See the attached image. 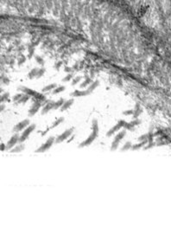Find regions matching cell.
<instances>
[{"label":"cell","instance_id":"obj_1","mask_svg":"<svg viewBox=\"0 0 171 225\" xmlns=\"http://www.w3.org/2000/svg\"><path fill=\"white\" fill-rule=\"evenodd\" d=\"M92 125H93V126H93V132H92V133L89 135V137L87 138L86 140H84V141L81 142V143L80 144L79 147L82 148V147H85V146H90V145H91V144L93 143L94 140H95L96 138H97V136H98V133H99L98 121H97L96 119H93Z\"/></svg>","mask_w":171,"mask_h":225},{"label":"cell","instance_id":"obj_2","mask_svg":"<svg viewBox=\"0 0 171 225\" xmlns=\"http://www.w3.org/2000/svg\"><path fill=\"white\" fill-rule=\"evenodd\" d=\"M35 128H36V125H34V124L29 125V126H28V127L25 128V130L22 132V135H21L20 138H19V143H23V142L28 139V137L29 136V134H30L31 132L35 130Z\"/></svg>","mask_w":171,"mask_h":225},{"label":"cell","instance_id":"obj_3","mask_svg":"<svg viewBox=\"0 0 171 225\" xmlns=\"http://www.w3.org/2000/svg\"><path fill=\"white\" fill-rule=\"evenodd\" d=\"M54 142H55V137H50L48 139L46 142L44 144H42V146L38 148L37 150L36 151V152H46L47 150H49V148L51 147L52 145L54 144Z\"/></svg>","mask_w":171,"mask_h":225},{"label":"cell","instance_id":"obj_4","mask_svg":"<svg viewBox=\"0 0 171 225\" xmlns=\"http://www.w3.org/2000/svg\"><path fill=\"white\" fill-rule=\"evenodd\" d=\"M125 136V131H121L116 135V137L114 138V140L111 144V151H115L117 148L118 147V145H119V142L124 139V137Z\"/></svg>","mask_w":171,"mask_h":225},{"label":"cell","instance_id":"obj_5","mask_svg":"<svg viewBox=\"0 0 171 225\" xmlns=\"http://www.w3.org/2000/svg\"><path fill=\"white\" fill-rule=\"evenodd\" d=\"M73 128H69V129H67V130L65 131L64 132H62L61 134L59 135V136L55 139V143L56 144L61 143V142H63L64 140L67 139L70 136H71L72 133H73Z\"/></svg>","mask_w":171,"mask_h":225},{"label":"cell","instance_id":"obj_6","mask_svg":"<svg viewBox=\"0 0 171 225\" xmlns=\"http://www.w3.org/2000/svg\"><path fill=\"white\" fill-rule=\"evenodd\" d=\"M124 124H125V121H124V120H123V119L119 120V121L118 122V124H117V125H115L113 127H111V129H110V130L107 132L106 135L108 136V137H111V136L113 134L114 132H118V131L120 130V129H121L122 127H124Z\"/></svg>","mask_w":171,"mask_h":225},{"label":"cell","instance_id":"obj_7","mask_svg":"<svg viewBox=\"0 0 171 225\" xmlns=\"http://www.w3.org/2000/svg\"><path fill=\"white\" fill-rule=\"evenodd\" d=\"M29 125V119H23L22 121L19 122L17 125H16L13 128L14 132H20V131L23 130L26 127H28V126Z\"/></svg>","mask_w":171,"mask_h":225},{"label":"cell","instance_id":"obj_8","mask_svg":"<svg viewBox=\"0 0 171 225\" xmlns=\"http://www.w3.org/2000/svg\"><path fill=\"white\" fill-rule=\"evenodd\" d=\"M41 105H42V104H41L40 101H38V100L35 101V102H34L33 105L31 106L30 109H29V116H33V115L36 114V112H38V110L40 109Z\"/></svg>","mask_w":171,"mask_h":225},{"label":"cell","instance_id":"obj_9","mask_svg":"<svg viewBox=\"0 0 171 225\" xmlns=\"http://www.w3.org/2000/svg\"><path fill=\"white\" fill-rule=\"evenodd\" d=\"M19 136L18 134H15L13 135L12 137L11 138L8 143L6 145V150H10V149H12L14 146H16V144H17V142H19Z\"/></svg>","mask_w":171,"mask_h":225},{"label":"cell","instance_id":"obj_10","mask_svg":"<svg viewBox=\"0 0 171 225\" xmlns=\"http://www.w3.org/2000/svg\"><path fill=\"white\" fill-rule=\"evenodd\" d=\"M21 90L23 91V92H24V93H26L27 95H32V96H34V97H36L37 99H40V100H44L45 99L43 95H41L40 94L36 93V92H35V91H33V90H30V89H29V88H21Z\"/></svg>","mask_w":171,"mask_h":225},{"label":"cell","instance_id":"obj_11","mask_svg":"<svg viewBox=\"0 0 171 225\" xmlns=\"http://www.w3.org/2000/svg\"><path fill=\"white\" fill-rule=\"evenodd\" d=\"M91 92L87 89V90H75L73 92L72 95L74 97H80V96H87V95H90Z\"/></svg>","mask_w":171,"mask_h":225},{"label":"cell","instance_id":"obj_12","mask_svg":"<svg viewBox=\"0 0 171 225\" xmlns=\"http://www.w3.org/2000/svg\"><path fill=\"white\" fill-rule=\"evenodd\" d=\"M54 105H55V102H53V101L48 102V103L43 107V108H42V114H46V113H48L51 109H54Z\"/></svg>","mask_w":171,"mask_h":225},{"label":"cell","instance_id":"obj_13","mask_svg":"<svg viewBox=\"0 0 171 225\" xmlns=\"http://www.w3.org/2000/svg\"><path fill=\"white\" fill-rule=\"evenodd\" d=\"M73 99H70V100H68V101H65L64 103H63V105L61 106V111L63 112V111L67 110V108H69V107H71L72 105H73Z\"/></svg>","mask_w":171,"mask_h":225},{"label":"cell","instance_id":"obj_14","mask_svg":"<svg viewBox=\"0 0 171 225\" xmlns=\"http://www.w3.org/2000/svg\"><path fill=\"white\" fill-rule=\"evenodd\" d=\"M141 112H142V109H141V107H140V106L138 105V104H137L135 107V109H134V112H133V119H138V117L139 116L140 114H141Z\"/></svg>","mask_w":171,"mask_h":225},{"label":"cell","instance_id":"obj_15","mask_svg":"<svg viewBox=\"0 0 171 225\" xmlns=\"http://www.w3.org/2000/svg\"><path fill=\"white\" fill-rule=\"evenodd\" d=\"M147 141L148 140H143V141H141L140 143L138 144H136V145H133V146H131V150H138V149H140L141 147H143V146H144L145 144L147 143Z\"/></svg>","mask_w":171,"mask_h":225},{"label":"cell","instance_id":"obj_16","mask_svg":"<svg viewBox=\"0 0 171 225\" xmlns=\"http://www.w3.org/2000/svg\"><path fill=\"white\" fill-rule=\"evenodd\" d=\"M55 88H56V84L52 83V84H49V85H48V86L44 87V88L42 89V92H49V91L54 90V89H55Z\"/></svg>","mask_w":171,"mask_h":225},{"label":"cell","instance_id":"obj_17","mask_svg":"<svg viewBox=\"0 0 171 225\" xmlns=\"http://www.w3.org/2000/svg\"><path fill=\"white\" fill-rule=\"evenodd\" d=\"M37 71H38V69H36V68L33 69L29 74H28V78H29V79H34V78H36V75H37Z\"/></svg>","mask_w":171,"mask_h":225},{"label":"cell","instance_id":"obj_18","mask_svg":"<svg viewBox=\"0 0 171 225\" xmlns=\"http://www.w3.org/2000/svg\"><path fill=\"white\" fill-rule=\"evenodd\" d=\"M64 100L63 99H60L58 101L55 102V105H54V109L55 110H56V109H58V108L61 107V106L63 105V103H64Z\"/></svg>","mask_w":171,"mask_h":225},{"label":"cell","instance_id":"obj_19","mask_svg":"<svg viewBox=\"0 0 171 225\" xmlns=\"http://www.w3.org/2000/svg\"><path fill=\"white\" fill-rule=\"evenodd\" d=\"M93 82H92V79H90V78L87 77V79L85 80L84 82H82V83L80 84V88H86V87L87 86V85H89V84H92Z\"/></svg>","mask_w":171,"mask_h":225},{"label":"cell","instance_id":"obj_20","mask_svg":"<svg viewBox=\"0 0 171 225\" xmlns=\"http://www.w3.org/2000/svg\"><path fill=\"white\" fill-rule=\"evenodd\" d=\"M23 149H24V146H23V145H19V146H16L13 149H11V152H12V153H14V152H19L23 150Z\"/></svg>","mask_w":171,"mask_h":225},{"label":"cell","instance_id":"obj_21","mask_svg":"<svg viewBox=\"0 0 171 225\" xmlns=\"http://www.w3.org/2000/svg\"><path fill=\"white\" fill-rule=\"evenodd\" d=\"M29 100V95H23L22 96V98H21V99L17 101V103H25V102H27Z\"/></svg>","mask_w":171,"mask_h":225},{"label":"cell","instance_id":"obj_22","mask_svg":"<svg viewBox=\"0 0 171 225\" xmlns=\"http://www.w3.org/2000/svg\"><path fill=\"white\" fill-rule=\"evenodd\" d=\"M98 86H99V82H98V81H95V82H93V83L91 84V86L89 87L88 90L92 93V92H93V91L94 90V89H95V88H97Z\"/></svg>","mask_w":171,"mask_h":225},{"label":"cell","instance_id":"obj_23","mask_svg":"<svg viewBox=\"0 0 171 225\" xmlns=\"http://www.w3.org/2000/svg\"><path fill=\"white\" fill-rule=\"evenodd\" d=\"M131 146H131V143L128 141V142H126V143L124 145V146L122 147L121 151H122V152H124V151H128V150H130V149H131Z\"/></svg>","mask_w":171,"mask_h":225},{"label":"cell","instance_id":"obj_24","mask_svg":"<svg viewBox=\"0 0 171 225\" xmlns=\"http://www.w3.org/2000/svg\"><path fill=\"white\" fill-rule=\"evenodd\" d=\"M65 90V87H63V86H61V87H56L55 89L53 90V94L54 95H56V94H59V93H61V92H62V91H64Z\"/></svg>","mask_w":171,"mask_h":225},{"label":"cell","instance_id":"obj_25","mask_svg":"<svg viewBox=\"0 0 171 225\" xmlns=\"http://www.w3.org/2000/svg\"><path fill=\"white\" fill-rule=\"evenodd\" d=\"M63 118H59V119H57L55 120V121L54 122V124L52 125V126H51V128H54V127H55V126H57L58 125H60L62 121H63Z\"/></svg>","mask_w":171,"mask_h":225},{"label":"cell","instance_id":"obj_26","mask_svg":"<svg viewBox=\"0 0 171 225\" xmlns=\"http://www.w3.org/2000/svg\"><path fill=\"white\" fill-rule=\"evenodd\" d=\"M126 130H130V131H132V130H134V126L131 124V123H126L125 122V124H124V126Z\"/></svg>","mask_w":171,"mask_h":225},{"label":"cell","instance_id":"obj_27","mask_svg":"<svg viewBox=\"0 0 171 225\" xmlns=\"http://www.w3.org/2000/svg\"><path fill=\"white\" fill-rule=\"evenodd\" d=\"M45 73V69H38L37 71V75H36V79H39V78H41L42 76H43V75H44Z\"/></svg>","mask_w":171,"mask_h":225},{"label":"cell","instance_id":"obj_28","mask_svg":"<svg viewBox=\"0 0 171 225\" xmlns=\"http://www.w3.org/2000/svg\"><path fill=\"white\" fill-rule=\"evenodd\" d=\"M9 96H10V94H8V93L4 94V95L1 96V102H5V101H9Z\"/></svg>","mask_w":171,"mask_h":225},{"label":"cell","instance_id":"obj_29","mask_svg":"<svg viewBox=\"0 0 171 225\" xmlns=\"http://www.w3.org/2000/svg\"><path fill=\"white\" fill-rule=\"evenodd\" d=\"M72 78H73V75H72L71 73H69V74H67L66 77L63 78V80H62V81H63V82H69V81H70Z\"/></svg>","mask_w":171,"mask_h":225},{"label":"cell","instance_id":"obj_30","mask_svg":"<svg viewBox=\"0 0 171 225\" xmlns=\"http://www.w3.org/2000/svg\"><path fill=\"white\" fill-rule=\"evenodd\" d=\"M80 80H81V77L80 76H78V77L74 78V79L72 81V85L73 86H74V85H76V84L78 83L79 82H80Z\"/></svg>","mask_w":171,"mask_h":225},{"label":"cell","instance_id":"obj_31","mask_svg":"<svg viewBox=\"0 0 171 225\" xmlns=\"http://www.w3.org/2000/svg\"><path fill=\"white\" fill-rule=\"evenodd\" d=\"M134 112V109H130V110H126L123 112V114L124 115H132Z\"/></svg>","mask_w":171,"mask_h":225},{"label":"cell","instance_id":"obj_32","mask_svg":"<svg viewBox=\"0 0 171 225\" xmlns=\"http://www.w3.org/2000/svg\"><path fill=\"white\" fill-rule=\"evenodd\" d=\"M22 95H23L22 94H17V95H16L15 96L13 97V101H19V100L22 98Z\"/></svg>","mask_w":171,"mask_h":225},{"label":"cell","instance_id":"obj_33","mask_svg":"<svg viewBox=\"0 0 171 225\" xmlns=\"http://www.w3.org/2000/svg\"><path fill=\"white\" fill-rule=\"evenodd\" d=\"M138 140L139 141H143V140H148V134H143V135H142L141 137H139L138 138Z\"/></svg>","mask_w":171,"mask_h":225},{"label":"cell","instance_id":"obj_34","mask_svg":"<svg viewBox=\"0 0 171 225\" xmlns=\"http://www.w3.org/2000/svg\"><path fill=\"white\" fill-rule=\"evenodd\" d=\"M140 123H141V120H139V119H134V120H132V121H131V124H132L134 126H138V125H139Z\"/></svg>","mask_w":171,"mask_h":225},{"label":"cell","instance_id":"obj_35","mask_svg":"<svg viewBox=\"0 0 171 225\" xmlns=\"http://www.w3.org/2000/svg\"><path fill=\"white\" fill-rule=\"evenodd\" d=\"M36 61H37L38 63H40L41 65H43V64H44V62H43V60H42L41 57H39V56H36Z\"/></svg>","mask_w":171,"mask_h":225},{"label":"cell","instance_id":"obj_36","mask_svg":"<svg viewBox=\"0 0 171 225\" xmlns=\"http://www.w3.org/2000/svg\"><path fill=\"white\" fill-rule=\"evenodd\" d=\"M152 146H154V143H153V142H149V146H145L144 149H145V150H147V149H149V148H151Z\"/></svg>","mask_w":171,"mask_h":225},{"label":"cell","instance_id":"obj_37","mask_svg":"<svg viewBox=\"0 0 171 225\" xmlns=\"http://www.w3.org/2000/svg\"><path fill=\"white\" fill-rule=\"evenodd\" d=\"M6 150V146H5V144H1V151H5Z\"/></svg>","mask_w":171,"mask_h":225},{"label":"cell","instance_id":"obj_38","mask_svg":"<svg viewBox=\"0 0 171 225\" xmlns=\"http://www.w3.org/2000/svg\"><path fill=\"white\" fill-rule=\"evenodd\" d=\"M25 62V58H24V57H22V59L20 60V62H18V65H21V64H22V63H23V62Z\"/></svg>","mask_w":171,"mask_h":225},{"label":"cell","instance_id":"obj_39","mask_svg":"<svg viewBox=\"0 0 171 225\" xmlns=\"http://www.w3.org/2000/svg\"><path fill=\"white\" fill-rule=\"evenodd\" d=\"M66 72H71V69L70 68H68V67H66V69H64Z\"/></svg>","mask_w":171,"mask_h":225},{"label":"cell","instance_id":"obj_40","mask_svg":"<svg viewBox=\"0 0 171 225\" xmlns=\"http://www.w3.org/2000/svg\"><path fill=\"white\" fill-rule=\"evenodd\" d=\"M61 62H59V63H58V65H56V69H59V67L61 66Z\"/></svg>","mask_w":171,"mask_h":225},{"label":"cell","instance_id":"obj_41","mask_svg":"<svg viewBox=\"0 0 171 225\" xmlns=\"http://www.w3.org/2000/svg\"><path fill=\"white\" fill-rule=\"evenodd\" d=\"M4 108H5V105H1V111L4 110Z\"/></svg>","mask_w":171,"mask_h":225}]
</instances>
